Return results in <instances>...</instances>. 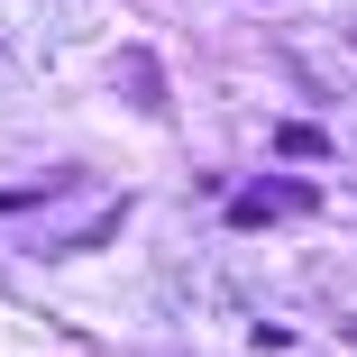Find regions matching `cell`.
<instances>
[{
    "instance_id": "1",
    "label": "cell",
    "mask_w": 357,
    "mask_h": 357,
    "mask_svg": "<svg viewBox=\"0 0 357 357\" xmlns=\"http://www.w3.org/2000/svg\"><path fill=\"white\" fill-rule=\"evenodd\" d=\"M312 202H321L312 183L275 174V183H257V192H238V202H229V220H238V229H266V220H284V211H312Z\"/></svg>"
},
{
    "instance_id": "3",
    "label": "cell",
    "mask_w": 357,
    "mask_h": 357,
    "mask_svg": "<svg viewBox=\"0 0 357 357\" xmlns=\"http://www.w3.org/2000/svg\"><path fill=\"white\" fill-rule=\"evenodd\" d=\"M275 147H284V156H312V165H321V156H330V137H321L312 119H294V128H284V137H275Z\"/></svg>"
},
{
    "instance_id": "2",
    "label": "cell",
    "mask_w": 357,
    "mask_h": 357,
    "mask_svg": "<svg viewBox=\"0 0 357 357\" xmlns=\"http://www.w3.org/2000/svg\"><path fill=\"white\" fill-rule=\"evenodd\" d=\"M119 92L147 110V119H165V74H156V55H147V46H119Z\"/></svg>"
}]
</instances>
